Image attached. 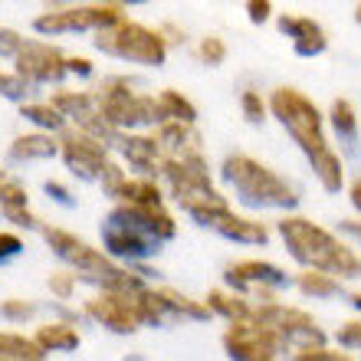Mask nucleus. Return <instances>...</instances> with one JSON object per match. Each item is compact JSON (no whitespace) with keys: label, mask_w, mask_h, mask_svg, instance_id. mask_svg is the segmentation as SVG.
I'll use <instances>...</instances> for the list:
<instances>
[{"label":"nucleus","mask_w":361,"mask_h":361,"mask_svg":"<svg viewBox=\"0 0 361 361\" xmlns=\"http://www.w3.org/2000/svg\"><path fill=\"white\" fill-rule=\"evenodd\" d=\"M200 224H204V227H210V230H217L220 237L237 240V243H267V240H269V230L263 227L259 220L237 217L230 207L214 210V214H207Z\"/></svg>","instance_id":"f8f14e48"},{"label":"nucleus","mask_w":361,"mask_h":361,"mask_svg":"<svg viewBox=\"0 0 361 361\" xmlns=\"http://www.w3.org/2000/svg\"><path fill=\"white\" fill-rule=\"evenodd\" d=\"M66 69H69V73H79V76H89V73H92V66H89V59H82V56L66 59Z\"/></svg>","instance_id":"ea45409f"},{"label":"nucleus","mask_w":361,"mask_h":361,"mask_svg":"<svg viewBox=\"0 0 361 361\" xmlns=\"http://www.w3.org/2000/svg\"><path fill=\"white\" fill-rule=\"evenodd\" d=\"M224 180L240 194L243 204L250 207H293L295 194L279 174H273L267 164L253 161L247 154L227 158L224 164Z\"/></svg>","instance_id":"f03ea898"},{"label":"nucleus","mask_w":361,"mask_h":361,"mask_svg":"<svg viewBox=\"0 0 361 361\" xmlns=\"http://www.w3.org/2000/svg\"><path fill=\"white\" fill-rule=\"evenodd\" d=\"M338 345H345V348H361V322H348L345 329H338Z\"/></svg>","instance_id":"4c0bfd02"},{"label":"nucleus","mask_w":361,"mask_h":361,"mask_svg":"<svg viewBox=\"0 0 361 361\" xmlns=\"http://www.w3.org/2000/svg\"><path fill=\"white\" fill-rule=\"evenodd\" d=\"M240 105H243V115H247L250 122H263V118H267V102H263V99H259V92H253V89H247V92H243Z\"/></svg>","instance_id":"473e14b6"},{"label":"nucleus","mask_w":361,"mask_h":361,"mask_svg":"<svg viewBox=\"0 0 361 361\" xmlns=\"http://www.w3.org/2000/svg\"><path fill=\"white\" fill-rule=\"evenodd\" d=\"M352 305H355V309H361V293H355V295H352Z\"/></svg>","instance_id":"c03bdc74"},{"label":"nucleus","mask_w":361,"mask_h":361,"mask_svg":"<svg viewBox=\"0 0 361 361\" xmlns=\"http://www.w3.org/2000/svg\"><path fill=\"white\" fill-rule=\"evenodd\" d=\"M53 105H56L66 118H76V122H82L86 115H92L95 109H99L95 95L92 92H82V89H79V92H66V89H63V92L53 95Z\"/></svg>","instance_id":"412c9836"},{"label":"nucleus","mask_w":361,"mask_h":361,"mask_svg":"<svg viewBox=\"0 0 361 361\" xmlns=\"http://www.w3.org/2000/svg\"><path fill=\"white\" fill-rule=\"evenodd\" d=\"M158 112H161V122L164 118H174V122H190L197 118V109L178 92V89H164L158 92Z\"/></svg>","instance_id":"4be33fe9"},{"label":"nucleus","mask_w":361,"mask_h":361,"mask_svg":"<svg viewBox=\"0 0 361 361\" xmlns=\"http://www.w3.org/2000/svg\"><path fill=\"white\" fill-rule=\"evenodd\" d=\"M122 20V7L115 0H92L86 7H59L47 10L33 20L39 37H59V33H86V30H105Z\"/></svg>","instance_id":"39448f33"},{"label":"nucleus","mask_w":361,"mask_h":361,"mask_svg":"<svg viewBox=\"0 0 361 361\" xmlns=\"http://www.w3.org/2000/svg\"><path fill=\"white\" fill-rule=\"evenodd\" d=\"M47 190H49V194H53L56 200L69 204V194H66V188H63V184H56V180H47Z\"/></svg>","instance_id":"79ce46f5"},{"label":"nucleus","mask_w":361,"mask_h":361,"mask_svg":"<svg viewBox=\"0 0 361 361\" xmlns=\"http://www.w3.org/2000/svg\"><path fill=\"white\" fill-rule=\"evenodd\" d=\"M295 286H299V293H302V295H312V299H329V295L338 293V276L325 273V269H315V267H305V273H299Z\"/></svg>","instance_id":"aec40b11"},{"label":"nucleus","mask_w":361,"mask_h":361,"mask_svg":"<svg viewBox=\"0 0 361 361\" xmlns=\"http://www.w3.org/2000/svg\"><path fill=\"white\" fill-rule=\"evenodd\" d=\"M352 207H355V210H358V214H361V178H358V180H355V184H352Z\"/></svg>","instance_id":"37998d69"},{"label":"nucleus","mask_w":361,"mask_h":361,"mask_svg":"<svg viewBox=\"0 0 361 361\" xmlns=\"http://www.w3.org/2000/svg\"><path fill=\"white\" fill-rule=\"evenodd\" d=\"M99 102V112L115 125V128H135V125H152L161 122V112H158V99L152 95H135L125 82H105L95 95Z\"/></svg>","instance_id":"0eeeda50"},{"label":"nucleus","mask_w":361,"mask_h":361,"mask_svg":"<svg viewBox=\"0 0 361 361\" xmlns=\"http://www.w3.org/2000/svg\"><path fill=\"white\" fill-rule=\"evenodd\" d=\"M43 348L37 345V338H23L13 332H0V358H13V361H37L43 358Z\"/></svg>","instance_id":"5701e85b"},{"label":"nucleus","mask_w":361,"mask_h":361,"mask_svg":"<svg viewBox=\"0 0 361 361\" xmlns=\"http://www.w3.org/2000/svg\"><path fill=\"white\" fill-rule=\"evenodd\" d=\"M207 309H210V312H217V315H224V319H230V322L253 312L243 295H230V293H220V289L207 295Z\"/></svg>","instance_id":"a878e982"},{"label":"nucleus","mask_w":361,"mask_h":361,"mask_svg":"<svg viewBox=\"0 0 361 361\" xmlns=\"http://www.w3.org/2000/svg\"><path fill=\"white\" fill-rule=\"evenodd\" d=\"M338 230H342L345 237H352L355 243H358V247H361V220H345V224H342V227H338Z\"/></svg>","instance_id":"a19ab883"},{"label":"nucleus","mask_w":361,"mask_h":361,"mask_svg":"<svg viewBox=\"0 0 361 361\" xmlns=\"http://www.w3.org/2000/svg\"><path fill=\"white\" fill-rule=\"evenodd\" d=\"M197 56L207 63V66H220L224 56H227V47H224V39L220 37H204L197 47Z\"/></svg>","instance_id":"c85d7f7f"},{"label":"nucleus","mask_w":361,"mask_h":361,"mask_svg":"<svg viewBox=\"0 0 361 361\" xmlns=\"http://www.w3.org/2000/svg\"><path fill=\"white\" fill-rule=\"evenodd\" d=\"M279 233H283L286 247L299 259L302 267H315L325 273L338 276H361V257L352 247H345L338 237H332L325 227L312 224L305 217H283L279 220Z\"/></svg>","instance_id":"f257e3e1"},{"label":"nucleus","mask_w":361,"mask_h":361,"mask_svg":"<svg viewBox=\"0 0 361 361\" xmlns=\"http://www.w3.org/2000/svg\"><path fill=\"white\" fill-rule=\"evenodd\" d=\"M295 358L299 361H345L348 355L345 352H329L322 342H309V345H299Z\"/></svg>","instance_id":"cd10ccee"},{"label":"nucleus","mask_w":361,"mask_h":361,"mask_svg":"<svg viewBox=\"0 0 361 361\" xmlns=\"http://www.w3.org/2000/svg\"><path fill=\"white\" fill-rule=\"evenodd\" d=\"M59 154V142L49 132H33V135H20L17 142L10 145V158L13 161H30V158H53Z\"/></svg>","instance_id":"a211bd4d"},{"label":"nucleus","mask_w":361,"mask_h":361,"mask_svg":"<svg viewBox=\"0 0 361 361\" xmlns=\"http://www.w3.org/2000/svg\"><path fill=\"white\" fill-rule=\"evenodd\" d=\"M43 237H47V243L53 247V253H56V257H63L66 263H73V267H76V273L92 276L95 283H102V289L109 286V279L118 273V267H115L105 253H99L95 247L82 243V240L73 237V233H66V230L43 227Z\"/></svg>","instance_id":"6e6552de"},{"label":"nucleus","mask_w":361,"mask_h":361,"mask_svg":"<svg viewBox=\"0 0 361 361\" xmlns=\"http://www.w3.org/2000/svg\"><path fill=\"white\" fill-rule=\"evenodd\" d=\"M227 283L243 293V289H250V286H259V289H267V286H286L289 279H286V273L279 267H273V263L243 259V263H237V267L227 269Z\"/></svg>","instance_id":"2eb2a0df"},{"label":"nucleus","mask_w":361,"mask_h":361,"mask_svg":"<svg viewBox=\"0 0 361 361\" xmlns=\"http://www.w3.org/2000/svg\"><path fill=\"white\" fill-rule=\"evenodd\" d=\"M269 109L279 122L286 125V132L293 135L299 148L305 154L325 145V132H322V112L315 109V102H309L302 92H295V89H276L269 95Z\"/></svg>","instance_id":"20e7f679"},{"label":"nucleus","mask_w":361,"mask_h":361,"mask_svg":"<svg viewBox=\"0 0 361 361\" xmlns=\"http://www.w3.org/2000/svg\"><path fill=\"white\" fill-rule=\"evenodd\" d=\"M115 197H122L125 204H161V190L148 178H135V180L125 178L118 184V190H115Z\"/></svg>","instance_id":"b1692460"},{"label":"nucleus","mask_w":361,"mask_h":361,"mask_svg":"<svg viewBox=\"0 0 361 361\" xmlns=\"http://www.w3.org/2000/svg\"><path fill=\"white\" fill-rule=\"evenodd\" d=\"M33 312H37V305L23 302V299H7V302L0 305V315H4V319H10V322H23V319H33Z\"/></svg>","instance_id":"7c9ffc66"},{"label":"nucleus","mask_w":361,"mask_h":361,"mask_svg":"<svg viewBox=\"0 0 361 361\" xmlns=\"http://www.w3.org/2000/svg\"><path fill=\"white\" fill-rule=\"evenodd\" d=\"M128 4H142V0H128Z\"/></svg>","instance_id":"49530a36"},{"label":"nucleus","mask_w":361,"mask_h":361,"mask_svg":"<svg viewBox=\"0 0 361 361\" xmlns=\"http://www.w3.org/2000/svg\"><path fill=\"white\" fill-rule=\"evenodd\" d=\"M355 20H358V23H361V0H358V10H355Z\"/></svg>","instance_id":"a18cd8bd"},{"label":"nucleus","mask_w":361,"mask_h":361,"mask_svg":"<svg viewBox=\"0 0 361 361\" xmlns=\"http://www.w3.org/2000/svg\"><path fill=\"white\" fill-rule=\"evenodd\" d=\"M332 128L338 138L355 142V135H358V115H355L352 102H345V99H335L332 102Z\"/></svg>","instance_id":"bb28decb"},{"label":"nucleus","mask_w":361,"mask_h":361,"mask_svg":"<svg viewBox=\"0 0 361 361\" xmlns=\"http://www.w3.org/2000/svg\"><path fill=\"white\" fill-rule=\"evenodd\" d=\"M95 47L109 56L142 63V66H161L164 56H168V39L158 30H148L142 23H125V20L99 30Z\"/></svg>","instance_id":"7ed1b4c3"},{"label":"nucleus","mask_w":361,"mask_h":361,"mask_svg":"<svg viewBox=\"0 0 361 361\" xmlns=\"http://www.w3.org/2000/svg\"><path fill=\"white\" fill-rule=\"evenodd\" d=\"M279 30L286 37H293V47L299 56H319L329 47L325 30L312 17H279Z\"/></svg>","instance_id":"4468645a"},{"label":"nucleus","mask_w":361,"mask_h":361,"mask_svg":"<svg viewBox=\"0 0 361 361\" xmlns=\"http://www.w3.org/2000/svg\"><path fill=\"white\" fill-rule=\"evenodd\" d=\"M86 315H92L95 322L112 329V332H135L138 329V312H135L132 293L105 289L102 295H95V299L86 302Z\"/></svg>","instance_id":"9b49d317"},{"label":"nucleus","mask_w":361,"mask_h":361,"mask_svg":"<svg viewBox=\"0 0 361 361\" xmlns=\"http://www.w3.org/2000/svg\"><path fill=\"white\" fill-rule=\"evenodd\" d=\"M20 115L27 118V122H33L37 128H43V132H59L63 125H66V115L59 112L53 102H33V105H23L20 109Z\"/></svg>","instance_id":"393cba45"},{"label":"nucleus","mask_w":361,"mask_h":361,"mask_svg":"<svg viewBox=\"0 0 361 361\" xmlns=\"http://www.w3.org/2000/svg\"><path fill=\"white\" fill-rule=\"evenodd\" d=\"M309 161H312L315 178L322 180V188L329 190V194H338V190H342L345 168H342V158L329 148V142L319 145V148H312V152H309Z\"/></svg>","instance_id":"dca6fc26"},{"label":"nucleus","mask_w":361,"mask_h":361,"mask_svg":"<svg viewBox=\"0 0 361 361\" xmlns=\"http://www.w3.org/2000/svg\"><path fill=\"white\" fill-rule=\"evenodd\" d=\"M7 207H27V190H23V184H17V180H4L0 184V210Z\"/></svg>","instance_id":"c756f323"},{"label":"nucleus","mask_w":361,"mask_h":361,"mask_svg":"<svg viewBox=\"0 0 361 361\" xmlns=\"http://www.w3.org/2000/svg\"><path fill=\"white\" fill-rule=\"evenodd\" d=\"M30 86H33V82L23 79L20 73H13V76H4V73H0V92L7 95V99H23V95L30 92Z\"/></svg>","instance_id":"2f4dec72"},{"label":"nucleus","mask_w":361,"mask_h":361,"mask_svg":"<svg viewBox=\"0 0 361 361\" xmlns=\"http://www.w3.org/2000/svg\"><path fill=\"white\" fill-rule=\"evenodd\" d=\"M152 250H158V240L145 237V233H135L128 227H118V224L109 220V227H105V253L109 257L138 259V257H148Z\"/></svg>","instance_id":"ddd939ff"},{"label":"nucleus","mask_w":361,"mask_h":361,"mask_svg":"<svg viewBox=\"0 0 361 361\" xmlns=\"http://www.w3.org/2000/svg\"><path fill=\"white\" fill-rule=\"evenodd\" d=\"M122 152H125V158H128V164H135L138 171H145V174L161 171V161H158L161 145H158V138H148V135H125Z\"/></svg>","instance_id":"f3484780"},{"label":"nucleus","mask_w":361,"mask_h":361,"mask_svg":"<svg viewBox=\"0 0 361 361\" xmlns=\"http://www.w3.org/2000/svg\"><path fill=\"white\" fill-rule=\"evenodd\" d=\"M49 293L56 299H69L76 293V273H53L49 276Z\"/></svg>","instance_id":"72a5a7b5"},{"label":"nucleus","mask_w":361,"mask_h":361,"mask_svg":"<svg viewBox=\"0 0 361 361\" xmlns=\"http://www.w3.org/2000/svg\"><path fill=\"white\" fill-rule=\"evenodd\" d=\"M17 73L23 79H30L33 86H43V82H59L66 76V56L53 49L49 43H23L17 56Z\"/></svg>","instance_id":"9d476101"},{"label":"nucleus","mask_w":361,"mask_h":361,"mask_svg":"<svg viewBox=\"0 0 361 361\" xmlns=\"http://www.w3.org/2000/svg\"><path fill=\"white\" fill-rule=\"evenodd\" d=\"M99 180H102V188L109 190V194H115V190H118V184L125 180V171L118 168V164L105 161V168H102V174H99Z\"/></svg>","instance_id":"c9c22d12"},{"label":"nucleus","mask_w":361,"mask_h":361,"mask_svg":"<svg viewBox=\"0 0 361 361\" xmlns=\"http://www.w3.org/2000/svg\"><path fill=\"white\" fill-rule=\"evenodd\" d=\"M224 348L230 358H247V361H267L286 352V335L273 329L269 322H259L253 315L233 319L224 335Z\"/></svg>","instance_id":"423d86ee"},{"label":"nucleus","mask_w":361,"mask_h":361,"mask_svg":"<svg viewBox=\"0 0 361 361\" xmlns=\"http://www.w3.org/2000/svg\"><path fill=\"white\" fill-rule=\"evenodd\" d=\"M59 154L66 158L69 164V171L79 174V178H86V180H95L99 174H102L105 168V145L102 138H95V135L89 132H66L63 138H59Z\"/></svg>","instance_id":"1a4fd4ad"},{"label":"nucleus","mask_w":361,"mask_h":361,"mask_svg":"<svg viewBox=\"0 0 361 361\" xmlns=\"http://www.w3.org/2000/svg\"><path fill=\"white\" fill-rule=\"evenodd\" d=\"M247 17L253 23H267L273 17V4L269 0H247Z\"/></svg>","instance_id":"e433bc0d"},{"label":"nucleus","mask_w":361,"mask_h":361,"mask_svg":"<svg viewBox=\"0 0 361 361\" xmlns=\"http://www.w3.org/2000/svg\"><path fill=\"white\" fill-rule=\"evenodd\" d=\"M20 47H23V37H20L17 30L0 27V59H4V56H17Z\"/></svg>","instance_id":"f704fd0d"},{"label":"nucleus","mask_w":361,"mask_h":361,"mask_svg":"<svg viewBox=\"0 0 361 361\" xmlns=\"http://www.w3.org/2000/svg\"><path fill=\"white\" fill-rule=\"evenodd\" d=\"M20 250H23V240L13 237V233H0V263L10 257H17Z\"/></svg>","instance_id":"58836bf2"},{"label":"nucleus","mask_w":361,"mask_h":361,"mask_svg":"<svg viewBox=\"0 0 361 361\" xmlns=\"http://www.w3.org/2000/svg\"><path fill=\"white\" fill-rule=\"evenodd\" d=\"M33 338H37V345L43 352H73V348H79V332L69 322L39 325Z\"/></svg>","instance_id":"6ab92c4d"}]
</instances>
